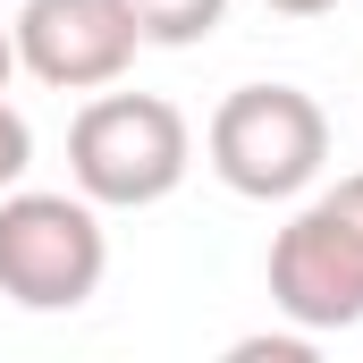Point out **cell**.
Listing matches in <instances>:
<instances>
[{
  "mask_svg": "<svg viewBox=\"0 0 363 363\" xmlns=\"http://www.w3.org/2000/svg\"><path fill=\"white\" fill-rule=\"evenodd\" d=\"M279 17H330V9H338V0H271Z\"/></svg>",
  "mask_w": 363,
  "mask_h": 363,
  "instance_id": "8",
  "label": "cell"
},
{
  "mask_svg": "<svg viewBox=\"0 0 363 363\" xmlns=\"http://www.w3.org/2000/svg\"><path fill=\"white\" fill-rule=\"evenodd\" d=\"M26 169H34V127H26V110L0 93V194L26 186Z\"/></svg>",
  "mask_w": 363,
  "mask_h": 363,
  "instance_id": "7",
  "label": "cell"
},
{
  "mask_svg": "<svg viewBox=\"0 0 363 363\" xmlns=\"http://www.w3.org/2000/svg\"><path fill=\"white\" fill-rule=\"evenodd\" d=\"M211 169L228 194L245 203H296L304 186L330 169V118L304 85H237L211 110V135H203Z\"/></svg>",
  "mask_w": 363,
  "mask_h": 363,
  "instance_id": "2",
  "label": "cell"
},
{
  "mask_svg": "<svg viewBox=\"0 0 363 363\" xmlns=\"http://www.w3.org/2000/svg\"><path fill=\"white\" fill-rule=\"evenodd\" d=\"M271 304L313 338L363 321V220L338 194H313L271 237Z\"/></svg>",
  "mask_w": 363,
  "mask_h": 363,
  "instance_id": "4",
  "label": "cell"
},
{
  "mask_svg": "<svg viewBox=\"0 0 363 363\" xmlns=\"http://www.w3.org/2000/svg\"><path fill=\"white\" fill-rule=\"evenodd\" d=\"M9 43H17V68L43 77L51 93H101L144 51L127 0H26Z\"/></svg>",
  "mask_w": 363,
  "mask_h": 363,
  "instance_id": "5",
  "label": "cell"
},
{
  "mask_svg": "<svg viewBox=\"0 0 363 363\" xmlns=\"http://www.w3.org/2000/svg\"><path fill=\"white\" fill-rule=\"evenodd\" d=\"M9 68H17V43H9V26H0V93H9Z\"/></svg>",
  "mask_w": 363,
  "mask_h": 363,
  "instance_id": "10",
  "label": "cell"
},
{
  "mask_svg": "<svg viewBox=\"0 0 363 363\" xmlns=\"http://www.w3.org/2000/svg\"><path fill=\"white\" fill-rule=\"evenodd\" d=\"M101 271H110L101 203L43 194V186L0 194V296L17 313H77V304H93Z\"/></svg>",
  "mask_w": 363,
  "mask_h": 363,
  "instance_id": "3",
  "label": "cell"
},
{
  "mask_svg": "<svg viewBox=\"0 0 363 363\" xmlns=\"http://www.w3.org/2000/svg\"><path fill=\"white\" fill-rule=\"evenodd\" d=\"M127 17H135V34H144V43L186 51V43H203V34L228 17V0H127Z\"/></svg>",
  "mask_w": 363,
  "mask_h": 363,
  "instance_id": "6",
  "label": "cell"
},
{
  "mask_svg": "<svg viewBox=\"0 0 363 363\" xmlns=\"http://www.w3.org/2000/svg\"><path fill=\"white\" fill-rule=\"evenodd\" d=\"M330 194H338V203H347V211H355V220H363V169H355V178H338V186H330Z\"/></svg>",
  "mask_w": 363,
  "mask_h": 363,
  "instance_id": "9",
  "label": "cell"
},
{
  "mask_svg": "<svg viewBox=\"0 0 363 363\" xmlns=\"http://www.w3.org/2000/svg\"><path fill=\"white\" fill-rule=\"evenodd\" d=\"M194 169V127L161 93H93L68 127V178L101 211L169 203Z\"/></svg>",
  "mask_w": 363,
  "mask_h": 363,
  "instance_id": "1",
  "label": "cell"
}]
</instances>
